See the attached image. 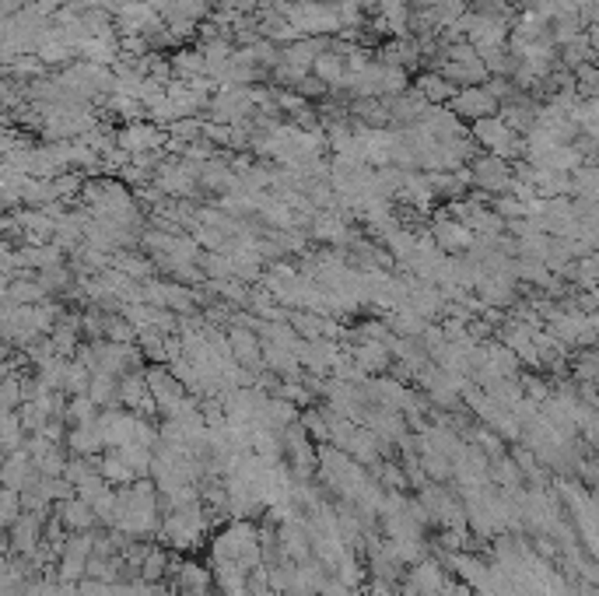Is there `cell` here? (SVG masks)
Wrapping results in <instances>:
<instances>
[{
	"mask_svg": "<svg viewBox=\"0 0 599 596\" xmlns=\"http://www.w3.org/2000/svg\"><path fill=\"white\" fill-rule=\"evenodd\" d=\"M470 169H463L467 172V183L470 187H480V189H491V193H508L512 187V169H508V161L498 155H476L467 161Z\"/></svg>",
	"mask_w": 599,
	"mask_h": 596,
	"instance_id": "cell-1",
	"label": "cell"
},
{
	"mask_svg": "<svg viewBox=\"0 0 599 596\" xmlns=\"http://www.w3.org/2000/svg\"><path fill=\"white\" fill-rule=\"evenodd\" d=\"M449 113L456 120H484V116H495L498 113V102L487 95L484 85H470V88H456V95L449 98Z\"/></svg>",
	"mask_w": 599,
	"mask_h": 596,
	"instance_id": "cell-2",
	"label": "cell"
},
{
	"mask_svg": "<svg viewBox=\"0 0 599 596\" xmlns=\"http://www.w3.org/2000/svg\"><path fill=\"white\" fill-rule=\"evenodd\" d=\"M120 144H123V151H130V155H151V148L165 144V130L148 124H133L120 133Z\"/></svg>",
	"mask_w": 599,
	"mask_h": 596,
	"instance_id": "cell-3",
	"label": "cell"
},
{
	"mask_svg": "<svg viewBox=\"0 0 599 596\" xmlns=\"http://www.w3.org/2000/svg\"><path fill=\"white\" fill-rule=\"evenodd\" d=\"M309 74H313L315 81H322L326 88H344V78H347L344 53L322 50V53H319V57L313 60V67H309Z\"/></svg>",
	"mask_w": 599,
	"mask_h": 596,
	"instance_id": "cell-4",
	"label": "cell"
},
{
	"mask_svg": "<svg viewBox=\"0 0 599 596\" xmlns=\"http://www.w3.org/2000/svg\"><path fill=\"white\" fill-rule=\"evenodd\" d=\"M435 243L449 252H467L473 246V232L456 218H439L435 221Z\"/></svg>",
	"mask_w": 599,
	"mask_h": 596,
	"instance_id": "cell-5",
	"label": "cell"
},
{
	"mask_svg": "<svg viewBox=\"0 0 599 596\" xmlns=\"http://www.w3.org/2000/svg\"><path fill=\"white\" fill-rule=\"evenodd\" d=\"M413 92L421 95L428 105H441V102H449V98L456 95V88H452V85H449L441 74H435V70H431V74H421V78H417Z\"/></svg>",
	"mask_w": 599,
	"mask_h": 596,
	"instance_id": "cell-6",
	"label": "cell"
},
{
	"mask_svg": "<svg viewBox=\"0 0 599 596\" xmlns=\"http://www.w3.org/2000/svg\"><path fill=\"white\" fill-rule=\"evenodd\" d=\"M228 341H231V351H235V358H242V362H252V358H256V351H259L256 337H252L250 330H242V326H235V330L228 334Z\"/></svg>",
	"mask_w": 599,
	"mask_h": 596,
	"instance_id": "cell-7",
	"label": "cell"
},
{
	"mask_svg": "<svg viewBox=\"0 0 599 596\" xmlns=\"http://www.w3.org/2000/svg\"><path fill=\"white\" fill-rule=\"evenodd\" d=\"M361 365H368V369H372V365H376V369H382V365H386V344H365L361 347Z\"/></svg>",
	"mask_w": 599,
	"mask_h": 596,
	"instance_id": "cell-8",
	"label": "cell"
}]
</instances>
